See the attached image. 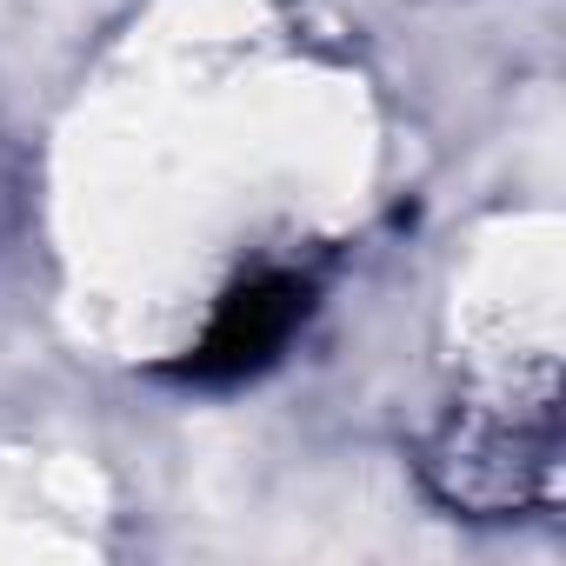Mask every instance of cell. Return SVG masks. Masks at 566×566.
<instances>
[{"label": "cell", "mask_w": 566, "mask_h": 566, "mask_svg": "<svg viewBox=\"0 0 566 566\" xmlns=\"http://www.w3.org/2000/svg\"><path fill=\"white\" fill-rule=\"evenodd\" d=\"M301 314H307V294L294 287V280H260V287H240L213 314L207 340L193 347V374L200 380H233V374L266 367L280 347H287V334H294Z\"/></svg>", "instance_id": "obj_1"}]
</instances>
